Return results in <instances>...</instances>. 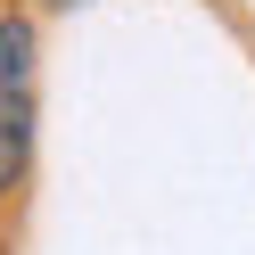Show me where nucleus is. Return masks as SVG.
Wrapping results in <instances>:
<instances>
[{
  "label": "nucleus",
  "mask_w": 255,
  "mask_h": 255,
  "mask_svg": "<svg viewBox=\"0 0 255 255\" xmlns=\"http://www.w3.org/2000/svg\"><path fill=\"white\" fill-rule=\"evenodd\" d=\"M25 156H33V91L0 99V198L25 181Z\"/></svg>",
  "instance_id": "f03ea898"
},
{
  "label": "nucleus",
  "mask_w": 255,
  "mask_h": 255,
  "mask_svg": "<svg viewBox=\"0 0 255 255\" xmlns=\"http://www.w3.org/2000/svg\"><path fill=\"white\" fill-rule=\"evenodd\" d=\"M33 66H41V25H33V8H0V99L33 91Z\"/></svg>",
  "instance_id": "f257e3e1"
},
{
  "label": "nucleus",
  "mask_w": 255,
  "mask_h": 255,
  "mask_svg": "<svg viewBox=\"0 0 255 255\" xmlns=\"http://www.w3.org/2000/svg\"><path fill=\"white\" fill-rule=\"evenodd\" d=\"M25 8H83V0H25Z\"/></svg>",
  "instance_id": "7ed1b4c3"
}]
</instances>
